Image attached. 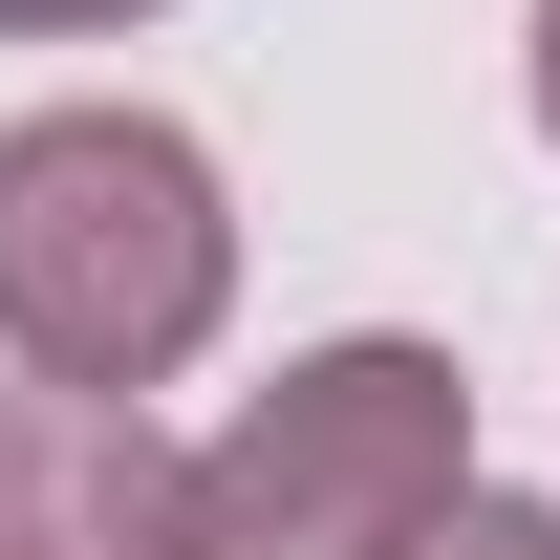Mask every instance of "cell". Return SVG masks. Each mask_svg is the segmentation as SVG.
Here are the masks:
<instances>
[{"mask_svg": "<svg viewBox=\"0 0 560 560\" xmlns=\"http://www.w3.org/2000/svg\"><path fill=\"white\" fill-rule=\"evenodd\" d=\"M388 560H560V495H453V517H431V539H388Z\"/></svg>", "mask_w": 560, "mask_h": 560, "instance_id": "obj_4", "label": "cell"}, {"mask_svg": "<svg viewBox=\"0 0 560 560\" xmlns=\"http://www.w3.org/2000/svg\"><path fill=\"white\" fill-rule=\"evenodd\" d=\"M539 130H560V0H539Z\"/></svg>", "mask_w": 560, "mask_h": 560, "instance_id": "obj_6", "label": "cell"}, {"mask_svg": "<svg viewBox=\"0 0 560 560\" xmlns=\"http://www.w3.org/2000/svg\"><path fill=\"white\" fill-rule=\"evenodd\" d=\"M108 22H151V0H0V44H108Z\"/></svg>", "mask_w": 560, "mask_h": 560, "instance_id": "obj_5", "label": "cell"}, {"mask_svg": "<svg viewBox=\"0 0 560 560\" xmlns=\"http://www.w3.org/2000/svg\"><path fill=\"white\" fill-rule=\"evenodd\" d=\"M237 324V195L173 108H22L0 130V366L173 388Z\"/></svg>", "mask_w": 560, "mask_h": 560, "instance_id": "obj_1", "label": "cell"}, {"mask_svg": "<svg viewBox=\"0 0 560 560\" xmlns=\"http://www.w3.org/2000/svg\"><path fill=\"white\" fill-rule=\"evenodd\" d=\"M0 560H215V495L130 388L0 366Z\"/></svg>", "mask_w": 560, "mask_h": 560, "instance_id": "obj_3", "label": "cell"}, {"mask_svg": "<svg viewBox=\"0 0 560 560\" xmlns=\"http://www.w3.org/2000/svg\"><path fill=\"white\" fill-rule=\"evenodd\" d=\"M195 495H215V560H388V539H431V517L475 495V388H453V346H410V324L302 346L259 410L195 453Z\"/></svg>", "mask_w": 560, "mask_h": 560, "instance_id": "obj_2", "label": "cell"}]
</instances>
